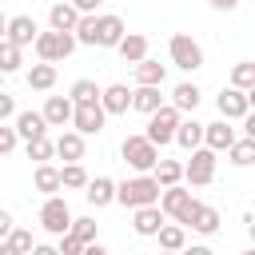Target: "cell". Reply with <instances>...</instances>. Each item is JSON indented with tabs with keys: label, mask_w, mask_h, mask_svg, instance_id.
Listing matches in <instances>:
<instances>
[{
	"label": "cell",
	"mask_w": 255,
	"mask_h": 255,
	"mask_svg": "<svg viewBox=\"0 0 255 255\" xmlns=\"http://www.w3.org/2000/svg\"><path fill=\"white\" fill-rule=\"evenodd\" d=\"M120 155H124V163H128L131 171L147 175V171L155 167V159H159V147H155L147 135H124V143H120Z\"/></svg>",
	"instance_id": "1"
},
{
	"label": "cell",
	"mask_w": 255,
	"mask_h": 255,
	"mask_svg": "<svg viewBox=\"0 0 255 255\" xmlns=\"http://www.w3.org/2000/svg\"><path fill=\"white\" fill-rule=\"evenodd\" d=\"M159 199V183L151 179V175H135V179H124V183H116V203H124V207H147V203H155Z\"/></svg>",
	"instance_id": "2"
},
{
	"label": "cell",
	"mask_w": 255,
	"mask_h": 255,
	"mask_svg": "<svg viewBox=\"0 0 255 255\" xmlns=\"http://www.w3.org/2000/svg\"><path fill=\"white\" fill-rule=\"evenodd\" d=\"M32 48H36V56L44 60V64H56V60H68L80 44H76V36L72 32H36V40H32Z\"/></svg>",
	"instance_id": "3"
},
{
	"label": "cell",
	"mask_w": 255,
	"mask_h": 255,
	"mask_svg": "<svg viewBox=\"0 0 255 255\" xmlns=\"http://www.w3.org/2000/svg\"><path fill=\"white\" fill-rule=\"evenodd\" d=\"M167 56H171V64H175L179 72H199V68H203V48H199V40L187 36V32H175V36L167 40Z\"/></svg>",
	"instance_id": "4"
},
{
	"label": "cell",
	"mask_w": 255,
	"mask_h": 255,
	"mask_svg": "<svg viewBox=\"0 0 255 255\" xmlns=\"http://www.w3.org/2000/svg\"><path fill=\"white\" fill-rule=\"evenodd\" d=\"M179 120H183V116H179L171 104H159V108L147 116V131H143V135H147L155 147H163V143H171V139H175V128H179Z\"/></svg>",
	"instance_id": "5"
},
{
	"label": "cell",
	"mask_w": 255,
	"mask_h": 255,
	"mask_svg": "<svg viewBox=\"0 0 255 255\" xmlns=\"http://www.w3.org/2000/svg\"><path fill=\"white\" fill-rule=\"evenodd\" d=\"M183 179L191 183V187H207L211 179H215V151L211 147H191V159L183 163Z\"/></svg>",
	"instance_id": "6"
},
{
	"label": "cell",
	"mask_w": 255,
	"mask_h": 255,
	"mask_svg": "<svg viewBox=\"0 0 255 255\" xmlns=\"http://www.w3.org/2000/svg\"><path fill=\"white\" fill-rule=\"evenodd\" d=\"M155 207H159L163 215H171L175 223H183V219H187V211L195 207V195H191L187 187H179V183H175V187H159Z\"/></svg>",
	"instance_id": "7"
},
{
	"label": "cell",
	"mask_w": 255,
	"mask_h": 255,
	"mask_svg": "<svg viewBox=\"0 0 255 255\" xmlns=\"http://www.w3.org/2000/svg\"><path fill=\"white\" fill-rule=\"evenodd\" d=\"M68 223H72L68 199H60V195H48V199H44V207H40V227H44L48 235H64V231H68Z\"/></svg>",
	"instance_id": "8"
},
{
	"label": "cell",
	"mask_w": 255,
	"mask_h": 255,
	"mask_svg": "<svg viewBox=\"0 0 255 255\" xmlns=\"http://www.w3.org/2000/svg\"><path fill=\"white\" fill-rule=\"evenodd\" d=\"M251 100H255V92L223 88V92H219V100H215V108H219V120H243V116L251 112Z\"/></svg>",
	"instance_id": "9"
},
{
	"label": "cell",
	"mask_w": 255,
	"mask_h": 255,
	"mask_svg": "<svg viewBox=\"0 0 255 255\" xmlns=\"http://www.w3.org/2000/svg\"><path fill=\"white\" fill-rule=\"evenodd\" d=\"M104 108H100V100L96 104H72V128L80 131V135H100L104 131Z\"/></svg>",
	"instance_id": "10"
},
{
	"label": "cell",
	"mask_w": 255,
	"mask_h": 255,
	"mask_svg": "<svg viewBox=\"0 0 255 255\" xmlns=\"http://www.w3.org/2000/svg\"><path fill=\"white\" fill-rule=\"evenodd\" d=\"M124 32H128V24H124L116 12L96 16V44H100V48H116V44L124 40Z\"/></svg>",
	"instance_id": "11"
},
{
	"label": "cell",
	"mask_w": 255,
	"mask_h": 255,
	"mask_svg": "<svg viewBox=\"0 0 255 255\" xmlns=\"http://www.w3.org/2000/svg\"><path fill=\"white\" fill-rule=\"evenodd\" d=\"M235 139H239V135H235L231 120H215V124H203V147H211L215 155H219V151H227Z\"/></svg>",
	"instance_id": "12"
},
{
	"label": "cell",
	"mask_w": 255,
	"mask_h": 255,
	"mask_svg": "<svg viewBox=\"0 0 255 255\" xmlns=\"http://www.w3.org/2000/svg\"><path fill=\"white\" fill-rule=\"evenodd\" d=\"M183 227H191V231H199V235H215V231H219V211H215L211 203H199V199H195V207L187 211Z\"/></svg>",
	"instance_id": "13"
},
{
	"label": "cell",
	"mask_w": 255,
	"mask_h": 255,
	"mask_svg": "<svg viewBox=\"0 0 255 255\" xmlns=\"http://www.w3.org/2000/svg\"><path fill=\"white\" fill-rule=\"evenodd\" d=\"M100 108H104V116H124V112L131 108L128 84H108V88H100Z\"/></svg>",
	"instance_id": "14"
},
{
	"label": "cell",
	"mask_w": 255,
	"mask_h": 255,
	"mask_svg": "<svg viewBox=\"0 0 255 255\" xmlns=\"http://www.w3.org/2000/svg\"><path fill=\"white\" fill-rule=\"evenodd\" d=\"M167 223V215L155 207V203H147V207H135V215H131V231L135 235H143V239H151L159 227Z\"/></svg>",
	"instance_id": "15"
},
{
	"label": "cell",
	"mask_w": 255,
	"mask_h": 255,
	"mask_svg": "<svg viewBox=\"0 0 255 255\" xmlns=\"http://www.w3.org/2000/svg\"><path fill=\"white\" fill-rule=\"evenodd\" d=\"M36 20L32 16H8V28H4V40L8 44H16V48H28L32 40H36Z\"/></svg>",
	"instance_id": "16"
},
{
	"label": "cell",
	"mask_w": 255,
	"mask_h": 255,
	"mask_svg": "<svg viewBox=\"0 0 255 255\" xmlns=\"http://www.w3.org/2000/svg\"><path fill=\"white\" fill-rule=\"evenodd\" d=\"M52 151H56L64 163H80V159H84V135H80V131H60V135L52 139Z\"/></svg>",
	"instance_id": "17"
},
{
	"label": "cell",
	"mask_w": 255,
	"mask_h": 255,
	"mask_svg": "<svg viewBox=\"0 0 255 255\" xmlns=\"http://www.w3.org/2000/svg\"><path fill=\"white\" fill-rule=\"evenodd\" d=\"M163 80H167V68H163L159 60L143 56V60L135 64V88H163Z\"/></svg>",
	"instance_id": "18"
},
{
	"label": "cell",
	"mask_w": 255,
	"mask_h": 255,
	"mask_svg": "<svg viewBox=\"0 0 255 255\" xmlns=\"http://www.w3.org/2000/svg\"><path fill=\"white\" fill-rule=\"evenodd\" d=\"M40 116H44L48 128H64V124H72V100L68 96H48Z\"/></svg>",
	"instance_id": "19"
},
{
	"label": "cell",
	"mask_w": 255,
	"mask_h": 255,
	"mask_svg": "<svg viewBox=\"0 0 255 255\" xmlns=\"http://www.w3.org/2000/svg\"><path fill=\"white\" fill-rule=\"evenodd\" d=\"M12 120H16L12 128H16V135H20L24 143H28V139H40V135H48V124H44V116H40V112H16Z\"/></svg>",
	"instance_id": "20"
},
{
	"label": "cell",
	"mask_w": 255,
	"mask_h": 255,
	"mask_svg": "<svg viewBox=\"0 0 255 255\" xmlns=\"http://www.w3.org/2000/svg\"><path fill=\"white\" fill-rule=\"evenodd\" d=\"M84 195H88L92 207H108V203H116V183L108 175H96V179L84 183Z\"/></svg>",
	"instance_id": "21"
},
{
	"label": "cell",
	"mask_w": 255,
	"mask_h": 255,
	"mask_svg": "<svg viewBox=\"0 0 255 255\" xmlns=\"http://www.w3.org/2000/svg\"><path fill=\"white\" fill-rule=\"evenodd\" d=\"M116 52L124 56V64H139L147 56V36L143 32H124V40L116 44Z\"/></svg>",
	"instance_id": "22"
},
{
	"label": "cell",
	"mask_w": 255,
	"mask_h": 255,
	"mask_svg": "<svg viewBox=\"0 0 255 255\" xmlns=\"http://www.w3.org/2000/svg\"><path fill=\"white\" fill-rule=\"evenodd\" d=\"M76 20H80V12H76L68 0H60V4L48 8V28H52V32H72Z\"/></svg>",
	"instance_id": "23"
},
{
	"label": "cell",
	"mask_w": 255,
	"mask_h": 255,
	"mask_svg": "<svg viewBox=\"0 0 255 255\" xmlns=\"http://www.w3.org/2000/svg\"><path fill=\"white\" fill-rule=\"evenodd\" d=\"M147 175H151L159 187H175V183L183 179V163H179V159H155V167H151Z\"/></svg>",
	"instance_id": "24"
},
{
	"label": "cell",
	"mask_w": 255,
	"mask_h": 255,
	"mask_svg": "<svg viewBox=\"0 0 255 255\" xmlns=\"http://www.w3.org/2000/svg\"><path fill=\"white\" fill-rule=\"evenodd\" d=\"M28 88L32 92H52L56 88V64H44V60L32 64L28 68Z\"/></svg>",
	"instance_id": "25"
},
{
	"label": "cell",
	"mask_w": 255,
	"mask_h": 255,
	"mask_svg": "<svg viewBox=\"0 0 255 255\" xmlns=\"http://www.w3.org/2000/svg\"><path fill=\"white\" fill-rule=\"evenodd\" d=\"M32 183H36L40 195H56V191H60V167H52V163H36Z\"/></svg>",
	"instance_id": "26"
},
{
	"label": "cell",
	"mask_w": 255,
	"mask_h": 255,
	"mask_svg": "<svg viewBox=\"0 0 255 255\" xmlns=\"http://www.w3.org/2000/svg\"><path fill=\"white\" fill-rule=\"evenodd\" d=\"M199 96H203V92H199L195 84H175V92H171V108H175L179 116H183V112H195V108H199Z\"/></svg>",
	"instance_id": "27"
},
{
	"label": "cell",
	"mask_w": 255,
	"mask_h": 255,
	"mask_svg": "<svg viewBox=\"0 0 255 255\" xmlns=\"http://www.w3.org/2000/svg\"><path fill=\"white\" fill-rule=\"evenodd\" d=\"M171 143H179V147H199L203 143V124L199 120H179V128H175V139Z\"/></svg>",
	"instance_id": "28"
},
{
	"label": "cell",
	"mask_w": 255,
	"mask_h": 255,
	"mask_svg": "<svg viewBox=\"0 0 255 255\" xmlns=\"http://www.w3.org/2000/svg\"><path fill=\"white\" fill-rule=\"evenodd\" d=\"M155 239H159V251H179L187 243V231H183V223H163L155 231Z\"/></svg>",
	"instance_id": "29"
},
{
	"label": "cell",
	"mask_w": 255,
	"mask_h": 255,
	"mask_svg": "<svg viewBox=\"0 0 255 255\" xmlns=\"http://www.w3.org/2000/svg\"><path fill=\"white\" fill-rule=\"evenodd\" d=\"M163 104V96H159V88H131V108L135 112H143V116H151L155 108Z\"/></svg>",
	"instance_id": "30"
},
{
	"label": "cell",
	"mask_w": 255,
	"mask_h": 255,
	"mask_svg": "<svg viewBox=\"0 0 255 255\" xmlns=\"http://www.w3.org/2000/svg\"><path fill=\"white\" fill-rule=\"evenodd\" d=\"M227 155H231V163H235V167H251V163H255V139H251V135L235 139V143L227 147Z\"/></svg>",
	"instance_id": "31"
},
{
	"label": "cell",
	"mask_w": 255,
	"mask_h": 255,
	"mask_svg": "<svg viewBox=\"0 0 255 255\" xmlns=\"http://www.w3.org/2000/svg\"><path fill=\"white\" fill-rule=\"evenodd\" d=\"M20 64H24V48H16V44L0 40V76H12V72H20Z\"/></svg>",
	"instance_id": "32"
},
{
	"label": "cell",
	"mask_w": 255,
	"mask_h": 255,
	"mask_svg": "<svg viewBox=\"0 0 255 255\" xmlns=\"http://www.w3.org/2000/svg\"><path fill=\"white\" fill-rule=\"evenodd\" d=\"M231 88H239V92H255V64H251V60H243V64L231 68Z\"/></svg>",
	"instance_id": "33"
},
{
	"label": "cell",
	"mask_w": 255,
	"mask_h": 255,
	"mask_svg": "<svg viewBox=\"0 0 255 255\" xmlns=\"http://www.w3.org/2000/svg\"><path fill=\"white\" fill-rule=\"evenodd\" d=\"M68 100H72V104H96V100H100L96 80H76V84L68 88Z\"/></svg>",
	"instance_id": "34"
},
{
	"label": "cell",
	"mask_w": 255,
	"mask_h": 255,
	"mask_svg": "<svg viewBox=\"0 0 255 255\" xmlns=\"http://www.w3.org/2000/svg\"><path fill=\"white\" fill-rule=\"evenodd\" d=\"M4 239H8V247H12L16 255H32V247H36V239H32V231H28V227H12Z\"/></svg>",
	"instance_id": "35"
},
{
	"label": "cell",
	"mask_w": 255,
	"mask_h": 255,
	"mask_svg": "<svg viewBox=\"0 0 255 255\" xmlns=\"http://www.w3.org/2000/svg\"><path fill=\"white\" fill-rule=\"evenodd\" d=\"M72 36H76V44L96 48V12H92V16H80V20H76V28H72Z\"/></svg>",
	"instance_id": "36"
},
{
	"label": "cell",
	"mask_w": 255,
	"mask_h": 255,
	"mask_svg": "<svg viewBox=\"0 0 255 255\" xmlns=\"http://www.w3.org/2000/svg\"><path fill=\"white\" fill-rule=\"evenodd\" d=\"M84 183H88L84 163H64L60 167V187H84Z\"/></svg>",
	"instance_id": "37"
},
{
	"label": "cell",
	"mask_w": 255,
	"mask_h": 255,
	"mask_svg": "<svg viewBox=\"0 0 255 255\" xmlns=\"http://www.w3.org/2000/svg\"><path fill=\"white\" fill-rule=\"evenodd\" d=\"M68 231H72L80 243H96V219H92V215H80V219H72V223H68Z\"/></svg>",
	"instance_id": "38"
},
{
	"label": "cell",
	"mask_w": 255,
	"mask_h": 255,
	"mask_svg": "<svg viewBox=\"0 0 255 255\" xmlns=\"http://www.w3.org/2000/svg\"><path fill=\"white\" fill-rule=\"evenodd\" d=\"M56 151H52V139L48 135H40V139H28V159H36V163H48Z\"/></svg>",
	"instance_id": "39"
},
{
	"label": "cell",
	"mask_w": 255,
	"mask_h": 255,
	"mask_svg": "<svg viewBox=\"0 0 255 255\" xmlns=\"http://www.w3.org/2000/svg\"><path fill=\"white\" fill-rule=\"evenodd\" d=\"M56 239H60V243H56V251H60V255H80V251H84V243H80V239H76L72 231L56 235Z\"/></svg>",
	"instance_id": "40"
},
{
	"label": "cell",
	"mask_w": 255,
	"mask_h": 255,
	"mask_svg": "<svg viewBox=\"0 0 255 255\" xmlns=\"http://www.w3.org/2000/svg\"><path fill=\"white\" fill-rule=\"evenodd\" d=\"M16 143H20V135H16V128H8V124H0V155H8V151H16Z\"/></svg>",
	"instance_id": "41"
},
{
	"label": "cell",
	"mask_w": 255,
	"mask_h": 255,
	"mask_svg": "<svg viewBox=\"0 0 255 255\" xmlns=\"http://www.w3.org/2000/svg\"><path fill=\"white\" fill-rule=\"evenodd\" d=\"M12 116H16V100H12L8 92H0V124H4V120H12Z\"/></svg>",
	"instance_id": "42"
},
{
	"label": "cell",
	"mask_w": 255,
	"mask_h": 255,
	"mask_svg": "<svg viewBox=\"0 0 255 255\" xmlns=\"http://www.w3.org/2000/svg\"><path fill=\"white\" fill-rule=\"evenodd\" d=\"M68 4H72V8L80 12V16H92V12H96V8L104 4V0H68Z\"/></svg>",
	"instance_id": "43"
},
{
	"label": "cell",
	"mask_w": 255,
	"mask_h": 255,
	"mask_svg": "<svg viewBox=\"0 0 255 255\" xmlns=\"http://www.w3.org/2000/svg\"><path fill=\"white\" fill-rule=\"evenodd\" d=\"M179 255H211V247H207V243H191V247L183 243V247H179Z\"/></svg>",
	"instance_id": "44"
},
{
	"label": "cell",
	"mask_w": 255,
	"mask_h": 255,
	"mask_svg": "<svg viewBox=\"0 0 255 255\" xmlns=\"http://www.w3.org/2000/svg\"><path fill=\"white\" fill-rule=\"evenodd\" d=\"M12 227H16V219H12V211H4V207H0V239H4V235H8Z\"/></svg>",
	"instance_id": "45"
},
{
	"label": "cell",
	"mask_w": 255,
	"mask_h": 255,
	"mask_svg": "<svg viewBox=\"0 0 255 255\" xmlns=\"http://www.w3.org/2000/svg\"><path fill=\"white\" fill-rule=\"evenodd\" d=\"M207 4H211L215 12H235V8H239V0H207Z\"/></svg>",
	"instance_id": "46"
},
{
	"label": "cell",
	"mask_w": 255,
	"mask_h": 255,
	"mask_svg": "<svg viewBox=\"0 0 255 255\" xmlns=\"http://www.w3.org/2000/svg\"><path fill=\"white\" fill-rule=\"evenodd\" d=\"M80 255H108V251H104V247H100V239H96V243H84V251H80Z\"/></svg>",
	"instance_id": "47"
},
{
	"label": "cell",
	"mask_w": 255,
	"mask_h": 255,
	"mask_svg": "<svg viewBox=\"0 0 255 255\" xmlns=\"http://www.w3.org/2000/svg\"><path fill=\"white\" fill-rule=\"evenodd\" d=\"M32 255H60V251H56V247H48V243H36V247H32Z\"/></svg>",
	"instance_id": "48"
},
{
	"label": "cell",
	"mask_w": 255,
	"mask_h": 255,
	"mask_svg": "<svg viewBox=\"0 0 255 255\" xmlns=\"http://www.w3.org/2000/svg\"><path fill=\"white\" fill-rule=\"evenodd\" d=\"M0 255H16V251L8 247V239H0Z\"/></svg>",
	"instance_id": "49"
},
{
	"label": "cell",
	"mask_w": 255,
	"mask_h": 255,
	"mask_svg": "<svg viewBox=\"0 0 255 255\" xmlns=\"http://www.w3.org/2000/svg\"><path fill=\"white\" fill-rule=\"evenodd\" d=\"M4 28H8V16L0 12V40H4Z\"/></svg>",
	"instance_id": "50"
},
{
	"label": "cell",
	"mask_w": 255,
	"mask_h": 255,
	"mask_svg": "<svg viewBox=\"0 0 255 255\" xmlns=\"http://www.w3.org/2000/svg\"><path fill=\"white\" fill-rule=\"evenodd\" d=\"M159 255H179V251H159Z\"/></svg>",
	"instance_id": "51"
},
{
	"label": "cell",
	"mask_w": 255,
	"mask_h": 255,
	"mask_svg": "<svg viewBox=\"0 0 255 255\" xmlns=\"http://www.w3.org/2000/svg\"><path fill=\"white\" fill-rule=\"evenodd\" d=\"M0 92H4V76H0Z\"/></svg>",
	"instance_id": "52"
},
{
	"label": "cell",
	"mask_w": 255,
	"mask_h": 255,
	"mask_svg": "<svg viewBox=\"0 0 255 255\" xmlns=\"http://www.w3.org/2000/svg\"><path fill=\"white\" fill-rule=\"evenodd\" d=\"M243 255H255V251H243Z\"/></svg>",
	"instance_id": "53"
}]
</instances>
